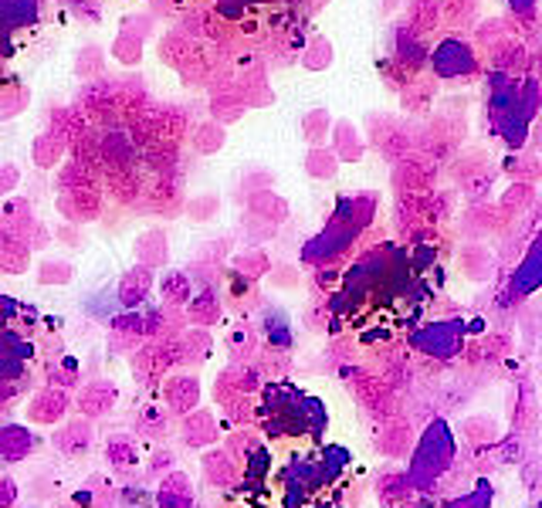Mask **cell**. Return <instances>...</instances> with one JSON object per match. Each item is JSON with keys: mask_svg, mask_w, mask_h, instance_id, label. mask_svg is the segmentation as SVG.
<instances>
[{"mask_svg": "<svg viewBox=\"0 0 542 508\" xmlns=\"http://www.w3.org/2000/svg\"><path fill=\"white\" fill-rule=\"evenodd\" d=\"M109 461H112V464H119V468H129V464H136L133 440H126V438L109 440Z\"/></svg>", "mask_w": 542, "mask_h": 508, "instance_id": "cell-9", "label": "cell"}, {"mask_svg": "<svg viewBox=\"0 0 542 508\" xmlns=\"http://www.w3.org/2000/svg\"><path fill=\"white\" fill-rule=\"evenodd\" d=\"M203 474H207V481H214V485H231L237 478V464L231 455H224V451H210V455H203Z\"/></svg>", "mask_w": 542, "mask_h": 508, "instance_id": "cell-6", "label": "cell"}, {"mask_svg": "<svg viewBox=\"0 0 542 508\" xmlns=\"http://www.w3.org/2000/svg\"><path fill=\"white\" fill-rule=\"evenodd\" d=\"M193 322H201V325L218 322V305H214V302H197V305H193Z\"/></svg>", "mask_w": 542, "mask_h": 508, "instance_id": "cell-11", "label": "cell"}, {"mask_svg": "<svg viewBox=\"0 0 542 508\" xmlns=\"http://www.w3.org/2000/svg\"><path fill=\"white\" fill-rule=\"evenodd\" d=\"M14 495H17L14 481H11V478H0V508L11 505V502H14Z\"/></svg>", "mask_w": 542, "mask_h": 508, "instance_id": "cell-12", "label": "cell"}, {"mask_svg": "<svg viewBox=\"0 0 542 508\" xmlns=\"http://www.w3.org/2000/svg\"><path fill=\"white\" fill-rule=\"evenodd\" d=\"M139 434H146V438H163L167 434V421L163 417H152L150 410L139 417Z\"/></svg>", "mask_w": 542, "mask_h": 508, "instance_id": "cell-10", "label": "cell"}, {"mask_svg": "<svg viewBox=\"0 0 542 508\" xmlns=\"http://www.w3.org/2000/svg\"><path fill=\"white\" fill-rule=\"evenodd\" d=\"M163 397H167V406L173 414H190L197 406L201 387H197L193 376H169L167 387H163Z\"/></svg>", "mask_w": 542, "mask_h": 508, "instance_id": "cell-1", "label": "cell"}, {"mask_svg": "<svg viewBox=\"0 0 542 508\" xmlns=\"http://www.w3.org/2000/svg\"><path fill=\"white\" fill-rule=\"evenodd\" d=\"M65 410H68L65 389H45V393H37L31 404H28V417H31L34 423H58Z\"/></svg>", "mask_w": 542, "mask_h": 508, "instance_id": "cell-2", "label": "cell"}, {"mask_svg": "<svg viewBox=\"0 0 542 508\" xmlns=\"http://www.w3.org/2000/svg\"><path fill=\"white\" fill-rule=\"evenodd\" d=\"M214 438H218V427H214V417H210V414H203V410L186 414L184 440L190 444V447H203V444H210Z\"/></svg>", "mask_w": 542, "mask_h": 508, "instance_id": "cell-5", "label": "cell"}, {"mask_svg": "<svg viewBox=\"0 0 542 508\" xmlns=\"http://www.w3.org/2000/svg\"><path fill=\"white\" fill-rule=\"evenodd\" d=\"M28 447H31V434H28V430H21V427H7V430L0 434V455L7 457V461L24 457L28 455Z\"/></svg>", "mask_w": 542, "mask_h": 508, "instance_id": "cell-7", "label": "cell"}, {"mask_svg": "<svg viewBox=\"0 0 542 508\" xmlns=\"http://www.w3.org/2000/svg\"><path fill=\"white\" fill-rule=\"evenodd\" d=\"M207 349H210L207 332H186V336L180 339V359H184V363H197V359H203Z\"/></svg>", "mask_w": 542, "mask_h": 508, "instance_id": "cell-8", "label": "cell"}, {"mask_svg": "<svg viewBox=\"0 0 542 508\" xmlns=\"http://www.w3.org/2000/svg\"><path fill=\"white\" fill-rule=\"evenodd\" d=\"M68 274H71V271H68L65 265H62V268H51V271H45V274H41V278H45V282H65Z\"/></svg>", "mask_w": 542, "mask_h": 508, "instance_id": "cell-13", "label": "cell"}, {"mask_svg": "<svg viewBox=\"0 0 542 508\" xmlns=\"http://www.w3.org/2000/svg\"><path fill=\"white\" fill-rule=\"evenodd\" d=\"M119 389L112 383H88L82 389V397H78V410H82L85 417H102V414H109L112 404H116Z\"/></svg>", "mask_w": 542, "mask_h": 508, "instance_id": "cell-3", "label": "cell"}, {"mask_svg": "<svg viewBox=\"0 0 542 508\" xmlns=\"http://www.w3.org/2000/svg\"><path fill=\"white\" fill-rule=\"evenodd\" d=\"M54 447L62 451V455L68 457H78L92 444V427H88V421H71L65 423L62 430H54Z\"/></svg>", "mask_w": 542, "mask_h": 508, "instance_id": "cell-4", "label": "cell"}]
</instances>
